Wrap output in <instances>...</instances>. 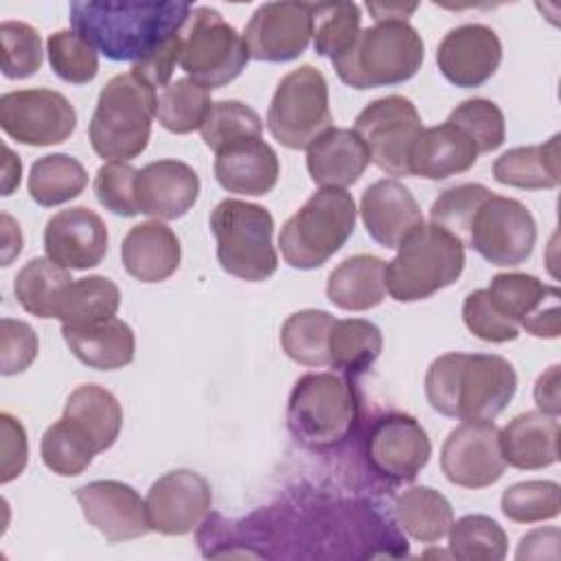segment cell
I'll use <instances>...</instances> for the list:
<instances>
[{"label":"cell","mask_w":561,"mask_h":561,"mask_svg":"<svg viewBox=\"0 0 561 561\" xmlns=\"http://www.w3.org/2000/svg\"><path fill=\"white\" fill-rule=\"evenodd\" d=\"M197 543L204 557L265 559H370L408 554L392 519L370 502L278 504L239 522L210 513Z\"/></svg>","instance_id":"6da1fadb"},{"label":"cell","mask_w":561,"mask_h":561,"mask_svg":"<svg viewBox=\"0 0 561 561\" xmlns=\"http://www.w3.org/2000/svg\"><path fill=\"white\" fill-rule=\"evenodd\" d=\"M193 13L188 2L140 0L70 2V24L112 61L138 64L180 35Z\"/></svg>","instance_id":"7a4b0ae2"},{"label":"cell","mask_w":561,"mask_h":561,"mask_svg":"<svg viewBox=\"0 0 561 561\" xmlns=\"http://www.w3.org/2000/svg\"><path fill=\"white\" fill-rule=\"evenodd\" d=\"M517 390V373L495 353H445L425 373L430 405L460 421H493Z\"/></svg>","instance_id":"3957f363"},{"label":"cell","mask_w":561,"mask_h":561,"mask_svg":"<svg viewBox=\"0 0 561 561\" xmlns=\"http://www.w3.org/2000/svg\"><path fill=\"white\" fill-rule=\"evenodd\" d=\"M156 88L136 72L112 77L99 92L88 136L94 153L107 162H129L151 138Z\"/></svg>","instance_id":"277c9868"},{"label":"cell","mask_w":561,"mask_h":561,"mask_svg":"<svg viewBox=\"0 0 561 561\" xmlns=\"http://www.w3.org/2000/svg\"><path fill=\"white\" fill-rule=\"evenodd\" d=\"M425 55V44L410 22H375L362 28L355 44L331 64L337 77L355 88L370 90L399 85L412 79Z\"/></svg>","instance_id":"5b68a950"},{"label":"cell","mask_w":561,"mask_h":561,"mask_svg":"<svg viewBox=\"0 0 561 561\" xmlns=\"http://www.w3.org/2000/svg\"><path fill=\"white\" fill-rule=\"evenodd\" d=\"M359 403L348 377L337 373L302 375L287 401V427L309 449H331L348 438Z\"/></svg>","instance_id":"8992f818"},{"label":"cell","mask_w":561,"mask_h":561,"mask_svg":"<svg viewBox=\"0 0 561 561\" xmlns=\"http://www.w3.org/2000/svg\"><path fill=\"white\" fill-rule=\"evenodd\" d=\"M462 270V241L436 224H421L386 263V289L397 302L425 300L456 283Z\"/></svg>","instance_id":"52a82bcc"},{"label":"cell","mask_w":561,"mask_h":561,"mask_svg":"<svg viewBox=\"0 0 561 561\" xmlns=\"http://www.w3.org/2000/svg\"><path fill=\"white\" fill-rule=\"evenodd\" d=\"M355 199L346 188L316 191L283 226L278 245L296 270L322 267L353 234Z\"/></svg>","instance_id":"ba28073f"},{"label":"cell","mask_w":561,"mask_h":561,"mask_svg":"<svg viewBox=\"0 0 561 561\" xmlns=\"http://www.w3.org/2000/svg\"><path fill=\"white\" fill-rule=\"evenodd\" d=\"M210 230L217 241V261L226 274L259 283L276 272L274 219L267 208L234 197L221 199L210 213Z\"/></svg>","instance_id":"9c48e42d"},{"label":"cell","mask_w":561,"mask_h":561,"mask_svg":"<svg viewBox=\"0 0 561 561\" xmlns=\"http://www.w3.org/2000/svg\"><path fill=\"white\" fill-rule=\"evenodd\" d=\"M243 35L213 7H195L184 31L180 66L188 79L213 90L234 81L248 66Z\"/></svg>","instance_id":"30bf717a"},{"label":"cell","mask_w":561,"mask_h":561,"mask_svg":"<svg viewBox=\"0 0 561 561\" xmlns=\"http://www.w3.org/2000/svg\"><path fill=\"white\" fill-rule=\"evenodd\" d=\"M329 85L313 66L287 72L267 107V129L287 149H307L318 136L331 129Z\"/></svg>","instance_id":"8fae6325"},{"label":"cell","mask_w":561,"mask_h":561,"mask_svg":"<svg viewBox=\"0 0 561 561\" xmlns=\"http://www.w3.org/2000/svg\"><path fill=\"white\" fill-rule=\"evenodd\" d=\"M353 131L383 173L410 175V153L423 131L421 114L410 99L401 94L375 99L357 114Z\"/></svg>","instance_id":"7c38bea8"},{"label":"cell","mask_w":561,"mask_h":561,"mask_svg":"<svg viewBox=\"0 0 561 561\" xmlns=\"http://www.w3.org/2000/svg\"><path fill=\"white\" fill-rule=\"evenodd\" d=\"M537 226L530 210L504 195L491 193L476 210L465 245L497 267L522 265L535 248Z\"/></svg>","instance_id":"4fadbf2b"},{"label":"cell","mask_w":561,"mask_h":561,"mask_svg":"<svg viewBox=\"0 0 561 561\" xmlns=\"http://www.w3.org/2000/svg\"><path fill=\"white\" fill-rule=\"evenodd\" d=\"M0 127L22 145L48 147L72 136L77 112L61 92L50 88L15 90L0 96Z\"/></svg>","instance_id":"5bb4252c"},{"label":"cell","mask_w":561,"mask_h":561,"mask_svg":"<svg viewBox=\"0 0 561 561\" xmlns=\"http://www.w3.org/2000/svg\"><path fill=\"white\" fill-rule=\"evenodd\" d=\"M440 469L451 484L462 489L495 484L506 469L497 425L493 421H462L443 443Z\"/></svg>","instance_id":"9a60e30c"},{"label":"cell","mask_w":561,"mask_h":561,"mask_svg":"<svg viewBox=\"0 0 561 561\" xmlns=\"http://www.w3.org/2000/svg\"><path fill=\"white\" fill-rule=\"evenodd\" d=\"M432 443L423 425L403 412L377 419L366 436V460L390 482H412L430 462Z\"/></svg>","instance_id":"2e32d148"},{"label":"cell","mask_w":561,"mask_h":561,"mask_svg":"<svg viewBox=\"0 0 561 561\" xmlns=\"http://www.w3.org/2000/svg\"><path fill=\"white\" fill-rule=\"evenodd\" d=\"M309 2H265L245 24L243 42L250 59L283 64L300 57L313 35Z\"/></svg>","instance_id":"e0dca14e"},{"label":"cell","mask_w":561,"mask_h":561,"mask_svg":"<svg viewBox=\"0 0 561 561\" xmlns=\"http://www.w3.org/2000/svg\"><path fill=\"white\" fill-rule=\"evenodd\" d=\"M213 506V491L204 476L175 469L158 478L145 497L149 528L160 535H186L202 526Z\"/></svg>","instance_id":"ac0fdd59"},{"label":"cell","mask_w":561,"mask_h":561,"mask_svg":"<svg viewBox=\"0 0 561 561\" xmlns=\"http://www.w3.org/2000/svg\"><path fill=\"white\" fill-rule=\"evenodd\" d=\"M486 291L500 313L526 329V333L548 340L559 337V287L546 285L533 274L506 272L495 274Z\"/></svg>","instance_id":"d6986e66"},{"label":"cell","mask_w":561,"mask_h":561,"mask_svg":"<svg viewBox=\"0 0 561 561\" xmlns=\"http://www.w3.org/2000/svg\"><path fill=\"white\" fill-rule=\"evenodd\" d=\"M75 500L90 526L110 543H121L147 535V508L140 493L118 480H94L75 491Z\"/></svg>","instance_id":"ffe728a7"},{"label":"cell","mask_w":561,"mask_h":561,"mask_svg":"<svg viewBox=\"0 0 561 561\" xmlns=\"http://www.w3.org/2000/svg\"><path fill=\"white\" fill-rule=\"evenodd\" d=\"M105 221L88 206H70L55 213L44 228V250L66 270L96 267L107 254Z\"/></svg>","instance_id":"44dd1931"},{"label":"cell","mask_w":561,"mask_h":561,"mask_svg":"<svg viewBox=\"0 0 561 561\" xmlns=\"http://www.w3.org/2000/svg\"><path fill=\"white\" fill-rule=\"evenodd\" d=\"M502 61V42L486 24L451 28L436 48L443 77L456 88H478L489 81Z\"/></svg>","instance_id":"7402d4cb"},{"label":"cell","mask_w":561,"mask_h":561,"mask_svg":"<svg viewBox=\"0 0 561 561\" xmlns=\"http://www.w3.org/2000/svg\"><path fill=\"white\" fill-rule=\"evenodd\" d=\"M199 197V178L182 160H156L138 169L136 206L138 213L156 221L184 217Z\"/></svg>","instance_id":"603a6c76"},{"label":"cell","mask_w":561,"mask_h":561,"mask_svg":"<svg viewBox=\"0 0 561 561\" xmlns=\"http://www.w3.org/2000/svg\"><path fill=\"white\" fill-rule=\"evenodd\" d=\"M359 215L366 232L383 248H399V243L423 224V213L410 188L383 178L373 182L359 202Z\"/></svg>","instance_id":"cb8c5ba5"},{"label":"cell","mask_w":561,"mask_h":561,"mask_svg":"<svg viewBox=\"0 0 561 561\" xmlns=\"http://www.w3.org/2000/svg\"><path fill=\"white\" fill-rule=\"evenodd\" d=\"M370 164L364 140L344 127H331L307 147V171L320 188H346Z\"/></svg>","instance_id":"d4e9b609"},{"label":"cell","mask_w":561,"mask_h":561,"mask_svg":"<svg viewBox=\"0 0 561 561\" xmlns=\"http://www.w3.org/2000/svg\"><path fill=\"white\" fill-rule=\"evenodd\" d=\"M280 175L276 151L263 138L237 142L215 158V178L228 193L265 195Z\"/></svg>","instance_id":"484cf974"},{"label":"cell","mask_w":561,"mask_h":561,"mask_svg":"<svg viewBox=\"0 0 561 561\" xmlns=\"http://www.w3.org/2000/svg\"><path fill=\"white\" fill-rule=\"evenodd\" d=\"M180 241L162 221H145L129 228L121 243V261L140 283H162L180 267Z\"/></svg>","instance_id":"4316f807"},{"label":"cell","mask_w":561,"mask_h":561,"mask_svg":"<svg viewBox=\"0 0 561 561\" xmlns=\"http://www.w3.org/2000/svg\"><path fill=\"white\" fill-rule=\"evenodd\" d=\"M500 449L504 462L533 471L559 460V419L541 410L517 414L500 430Z\"/></svg>","instance_id":"83f0119b"},{"label":"cell","mask_w":561,"mask_h":561,"mask_svg":"<svg viewBox=\"0 0 561 561\" xmlns=\"http://www.w3.org/2000/svg\"><path fill=\"white\" fill-rule=\"evenodd\" d=\"M478 160L473 140L454 123L445 121L427 127L416 138L410 153V175L425 180H447L469 171Z\"/></svg>","instance_id":"f1b7e54d"},{"label":"cell","mask_w":561,"mask_h":561,"mask_svg":"<svg viewBox=\"0 0 561 561\" xmlns=\"http://www.w3.org/2000/svg\"><path fill=\"white\" fill-rule=\"evenodd\" d=\"M61 335L70 353L96 370L123 368L131 364L136 353V335L131 327L118 318L88 327H61Z\"/></svg>","instance_id":"f546056e"},{"label":"cell","mask_w":561,"mask_h":561,"mask_svg":"<svg viewBox=\"0 0 561 561\" xmlns=\"http://www.w3.org/2000/svg\"><path fill=\"white\" fill-rule=\"evenodd\" d=\"M386 263L373 254L344 259L327 280V298L344 311H368L383 302Z\"/></svg>","instance_id":"4dcf8cb0"},{"label":"cell","mask_w":561,"mask_h":561,"mask_svg":"<svg viewBox=\"0 0 561 561\" xmlns=\"http://www.w3.org/2000/svg\"><path fill=\"white\" fill-rule=\"evenodd\" d=\"M559 140L561 136L554 134L550 140L541 145L515 147L504 151L493 162V178L504 186H515L526 191L559 186V180H561Z\"/></svg>","instance_id":"1f68e13d"},{"label":"cell","mask_w":561,"mask_h":561,"mask_svg":"<svg viewBox=\"0 0 561 561\" xmlns=\"http://www.w3.org/2000/svg\"><path fill=\"white\" fill-rule=\"evenodd\" d=\"M64 416L92 440L96 451L110 449L123 427V408L118 399L96 383L75 388L66 399Z\"/></svg>","instance_id":"d6a6232c"},{"label":"cell","mask_w":561,"mask_h":561,"mask_svg":"<svg viewBox=\"0 0 561 561\" xmlns=\"http://www.w3.org/2000/svg\"><path fill=\"white\" fill-rule=\"evenodd\" d=\"M72 280L70 270L57 265L48 256H35L15 274L13 291L24 311L46 320L57 318Z\"/></svg>","instance_id":"836d02e7"},{"label":"cell","mask_w":561,"mask_h":561,"mask_svg":"<svg viewBox=\"0 0 561 561\" xmlns=\"http://www.w3.org/2000/svg\"><path fill=\"white\" fill-rule=\"evenodd\" d=\"M394 517L399 528L414 541L434 543L447 537L454 524V508L443 493L430 486H412L397 495Z\"/></svg>","instance_id":"e575fe53"},{"label":"cell","mask_w":561,"mask_h":561,"mask_svg":"<svg viewBox=\"0 0 561 561\" xmlns=\"http://www.w3.org/2000/svg\"><path fill=\"white\" fill-rule=\"evenodd\" d=\"M383 337L377 324L364 318L335 320L329 335V366L344 375L368 370L379 357Z\"/></svg>","instance_id":"d590c367"},{"label":"cell","mask_w":561,"mask_h":561,"mask_svg":"<svg viewBox=\"0 0 561 561\" xmlns=\"http://www.w3.org/2000/svg\"><path fill=\"white\" fill-rule=\"evenodd\" d=\"M88 173L83 164L68 153H48L33 162L28 175V195L39 206H59L83 193Z\"/></svg>","instance_id":"8d00e7d4"},{"label":"cell","mask_w":561,"mask_h":561,"mask_svg":"<svg viewBox=\"0 0 561 561\" xmlns=\"http://www.w3.org/2000/svg\"><path fill=\"white\" fill-rule=\"evenodd\" d=\"M335 318L322 309L291 313L280 327V346L289 359L302 366L329 364V335Z\"/></svg>","instance_id":"74e56055"},{"label":"cell","mask_w":561,"mask_h":561,"mask_svg":"<svg viewBox=\"0 0 561 561\" xmlns=\"http://www.w3.org/2000/svg\"><path fill=\"white\" fill-rule=\"evenodd\" d=\"M121 291L107 276H85L70 283L57 318L61 327H88L116 316Z\"/></svg>","instance_id":"f35d334b"},{"label":"cell","mask_w":561,"mask_h":561,"mask_svg":"<svg viewBox=\"0 0 561 561\" xmlns=\"http://www.w3.org/2000/svg\"><path fill=\"white\" fill-rule=\"evenodd\" d=\"M210 107V90L184 77L171 81L158 92L156 118L171 134H191L202 129Z\"/></svg>","instance_id":"ab89813d"},{"label":"cell","mask_w":561,"mask_h":561,"mask_svg":"<svg viewBox=\"0 0 561 561\" xmlns=\"http://www.w3.org/2000/svg\"><path fill=\"white\" fill-rule=\"evenodd\" d=\"M39 454L53 473L70 478L83 473L99 451L70 419L61 416L46 427L39 443Z\"/></svg>","instance_id":"60d3db41"},{"label":"cell","mask_w":561,"mask_h":561,"mask_svg":"<svg viewBox=\"0 0 561 561\" xmlns=\"http://www.w3.org/2000/svg\"><path fill=\"white\" fill-rule=\"evenodd\" d=\"M449 554L460 561H502L508 539L504 528L489 515H465L451 524Z\"/></svg>","instance_id":"b9f144b4"},{"label":"cell","mask_w":561,"mask_h":561,"mask_svg":"<svg viewBox=\"0 0 561 561\" xmlns=\"http://www.w3.org/2000/svg\"><path fill=\"white\" fill-rule=\"evenodd\" d=\"M313 48L331 61L344 55L359 35L362 13L355 2H318L311 7Z\"/></svg>","instance_id":"7bdbcfd3"},{"label":"cell","mask_w":561,"mask_h":561,"mask_svg":"<svg viewBox=\"0 0 561 561\" xmlns=\"http://www.w3.org/2000/svg\"><path fill=\"white\" fill-rule=\"evenodd\" d=\"M199 134L204 145L210 151L219 153L237 142L261 138L263 121L250 105L241 101H215Z\"/></svg>","instance_id":"ee69618b"},{"label":"cell","mask_w":561,"mask_h":561,"mask_svg":"<svg viewBox=\"0 0 561 561\" xmlns=\"http://www.w3.org/2000/svg\"><path fill=\"white\" fill-rule=\"evenodd\" d=\"M502 513L515 524L554 519L561 511V486L552 480H524L504 489Z\"/></svg>","instance_id":"f6af8a7d"},{"label":"cell","mask_w":561,"mask_h":561,"mask_svg":"<svg viewBox=\"0 0 561 561\" xmlns=\"http://www.w3.org/2000/svg\"><path fill=\"white\" fill-rule=\"evenodd\" d=\"M99 50L77 31H55L46 39L53 72L66 83H90L99 72Z\"/></svg>","instance_id":"bcb514c9"},{"label":"cell","mask_w":561,"mask_h":561,"mask_svg":"<svg viewBox=\"0 0 561 561\" xmlns=\"http://www.w3.org/2000/svg\"><path fill=\"white\" fill-rule=\"evenodd\" d=\"M449 123L460 127L476 145L478 153H489L502 147L506 138V123L502 110L489 99H467L451 110Z\"/></svg>","instance_id":"7dc6e473"},{"label":"cell","mask_w":561,"mask_h":561,"mask_svg":"<svg viewBox=\"0 0 561 561\" xmlns=\"http://www.w3.org/2000/svg\"><path fill=\"white\" fill-rule=\"evenodd\" d=\"M0 44L2 75L7 79H26L42 68V37L31 24L20 20H4L0 24Z\"/></svg>","instance_id":"c3c4849f"},{"label":"cell","mask_w":561,"mask_h":561,"mask_svg":"<svg viewBox=\"0 0 561 561\" xmlns=\"http://www.w3.org/2000/svg\"><path fill=\"white\" fill-rule=\"evenodd\" d=\"M491 193H493L491 188H486L484 184H476V182L451 186L434 199V204L430 208V219H432V224H436V226L445 228L447 232H451L454 237H458L465 245L469 224H471L476 210L480 208V204Z\"/></svg>","instance_id":"681fc988"},{"label":"cell","mask_w":561,"mask_h":561,"mask_svg":"<svg viewBox=\"0 0 561 561\" xmlns=\"http://www.w3.org/2000/svg\"><path fill=\"white\" fill-rule=\"evenodd\" d=\"M136 175L129 162H105L94 175V195L99 204L121 217L138 215L136 206Z\"/></svg>","instance_id":"f907efd6"},{"label":"cell","mask_w":561,"mask_h":561,"mask_svg":"<svg viewBox=\"0 0 561 561\" xmlns=\"http://www.w3.org/2000/svg\"><path fill=\"white\" fill-rule=\"evenodd\" d=\"M462 320L476 337L491 344L513 342L519 335V327L500 313L486 289H476L465 298Z\"/></svg>","instance_id":"816d5d0a"},{"label":"cell","mask_w":561,"mask_h":561,"mask_svg":"<svg viewBox=\"0 0 561 561\" xmlns=\"http://www.w3.org/2000/svg\"><path fill=\"white\" fill-rule=\"evenodd\" d=\"M39 340L31 324L2 318L0 320V373L4 377L24 373L37 357Z\"/></svg>","instance_id":"f5cc1de1"},{"label":"cell","mask_w":561,"mask_h":561,"mask_svg":"<svg viewBox=\"0 0 561 561\" xmlns=\"http://www.w3.org/2000/svg\"><path fill=\"white\" fill-rule=\"evenodd\" d=\"M0 454H2V465H0V482L9 484L11 480H15L28 460V440H26V432L22 427V423L2 412L0 414Z\"/></svg>","instance_id":"db71d44e"},{"label":"cell","mask_w":561,"mask_h":561,"mask_svg":"<svg viewBox=\"0 0 561 561\" xmlns=\"http://www.w3.org/2000/svg\"><path fill=\"white\" fill-rule=\"evenodd\" d=\"M180 50H182V33L169 39L164 46H160L153 55L131 66V72L142 77L151 88H164L169 85L171 72L175 64H180Z\"/></svg>","instance_id":"11a10c76"},{"label":"cell","mask_w":561,"mask_h":561,"mask_svg":"<svg viewBox=\"0 0 561 561\" xmlns=\"http://www.w3.org/2000/svg\"><path fill=\"white\" fill-rule=\"evenodd\" d=\"M561 533L557 526L537 528L522 537L515 559H559L561 554Z\"/></svg>","instance_id":"9f6ffc18"},{"label":"cell","mask_w":561,"mask_h":561,"mask_svg":"<svg viewBox=\"0 0 561 561\" xmlns=\"http://www.w3.org/2000/svg\"><path fill=\"white\" fill-rule=\"evenodd\" d=\"M535 403L541 412L559 416L561 399H559V364H552L546 373L539 375L535 383Z\"/></svg>","instance_id":"6f0895ef"},{"label":"cell","mask_w":561,"mask_h":561,"mask_svg":"<svg viewBox=\"0 0 561 561\" xmlns=\"http://www.w3.org/2000/svg\"><path fill=\"white\" fill-rule=\"evenodd\" d=\"M2 224V265H11V261L22 252V230L9 213L0 215Z\"/></svg>","instance_id":"680465c9"},{"label":"cell","mask_w":561,"mask_h":561,"mask_svg":"<svg viewBox=\"0 0 561 561\" xmlns=\"http://www.w3.org/2000/svg\"><path fill=\"white\" fill-rule=\"evenodd\" d=\"M366 9L373 13L375 22H408V18L416 11V4H377V2H368Z\"/></svg>","instance_id":"91938a15"},{"label":"cell","mask_w":561,"mask_h":561,"mask_svg":"<svg viewBox=\"0 0 561 561\" xmlns=\"http://www.w3.org/2000/svg\"><path fill=\"white\" fill-rule=\"evenodd\" d=\"M22 162L20 158L4 145V164H2V195H11L20 186Z\"/></svg>","instance_id":"94428289"}]
</instances>
